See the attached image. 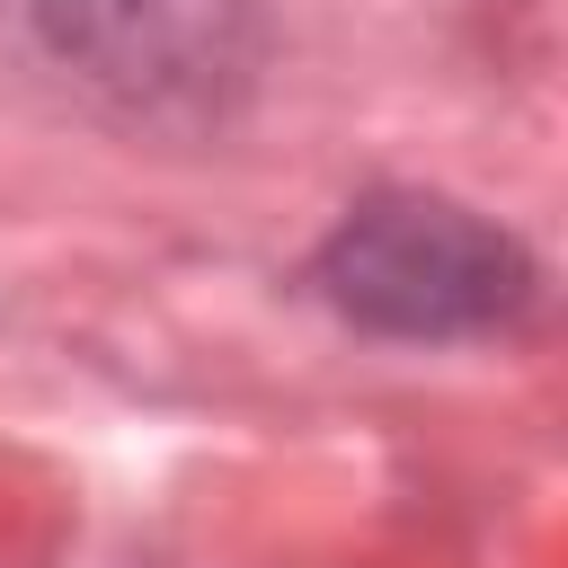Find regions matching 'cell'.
I'll return each instance as SVG.
<instances>
[{
  "label": "cell",
  "instance_id": "obj_1",
  "mask_svg": "<svg viewBox=\"0 0 568 568\" xmlns=\"http://www.w3.org/2000/svg\"><path fill=\"white\" fill-rule=\"evenodd\" d=\"M320 293L373 337H488L532 302V257L453 195L382 186L320 240Z\"/></svg>",
  "mask_w": 568,
  "mask_h": 568
},
{
  "label": "cell",
  "instance_id": "obj_2",
  "mask_svg": "<svg viewBox=\"0 0 568 568\" xmlns=\"http://www.w3.org/2000/svg\"><path fill=\"white\" fill-rule=\"evenodd\" d=\"M36 36L133 115H213L257 62V0H36Z\"/></svg>",
  "mask_w": 568,
  "mask_h": 568
}]
</instances>
